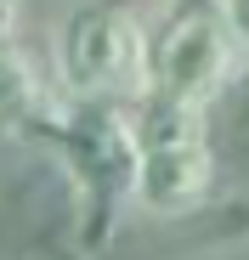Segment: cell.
Instances as JSON below:
<instances>
[{"mask_svg": "<svg viewBox=\"0 0 249 260\" xmlns=\"http://www.w3.org/2000/svg\"><path fill=\"white\" fill-rule=\"evenodd\" d=\"M238 34L221 12V0H181L142 46V91L198 108L210 102L238 68Z\"/></svg>", "mask_w": 249, "mask_h": 260, "instance_id": "1", "label": "cell"}, {"mask_svg": "<svg viewBox=\"0 0 249 260\" xmlns=\"http://www.w3.org/2000/svg\"><path fill=\"white\" fill-rule=\"evenodd\" d=\"M142 46H147V28L124 6H85L63 23L57 74L85 102L142 96Z\"/></svg>", "mask_w": 249, "mask_h": 260, "instance_id": "2", "label": "cell"}, {"mask_svg": "<svg viewBox=\"0 0 249 260\" xmlns=\"http://www.w3.org/2000/svg\"><path fill=\"white\" fill-rule=\"evenodd\" d=\"M210 147L204 142H176V147H147L136 153L131 192L147 215H187L204 192H210Z\"/></svg>", "mask_w": 249, "mask_h": 260, "instance_id": "3", "label": "cell"}, {"mask_svg": "<svg viewBox=\"0 0 249 260\" xmlns=\"http://www.w3.org/2000/svg\"><path fill=\"white\" fill-rule=\"evenodd\" d=\"M46 113H51V102L40 91V79L28 74V62L12 46H0V124H34Z\"/></svg>", "mask_w": 249, "mask_h": 260, "instance_id": "4", "label": "cell"}, {"mask_svg": "<svg viewBox=\"0 0 249 260\" xmlns=\"http://www.w3.org/2000/svg\"><path fill=\"white\" fill-rule=\"evenodd\" d=\"M6 28H12V0H0V46H6Z\"/></svg>", "mask_w": 249, "mask_h": 260, "instance_id": "5", "label": "cell"}]
</instances>
